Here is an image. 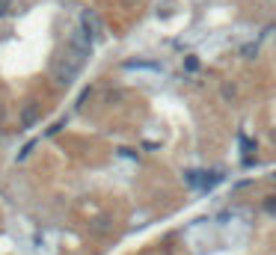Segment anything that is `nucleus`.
I'll return each mask as SVG.
<instances>
[{
  "label": "nucleus",
  "instance_id": "nucleus-4",
  "mask_svg": "<svg viewBox=\"0 0 276 255\" xmlns=\"http://www.w3.org/2000/svg\"><path fill=\"white\" fill-rule=\"evenodd\" d=\"M184 68H187L190 74H193V71H199V60H196V56H184Z\"/></svg>",
  "mask_w": 276,
  "mask_h": 255
},
{
  "label": "nucleus",
  "instance_id": "nucleus-6",
  "mask_svg": "<svg viewBox=\"0 0 276 255\" xmlns=\"http://www.w3.org/2000/svg\"><path fill=\"white\" fill-rule=\"evenodd\" d=\"M6 6H9V0H0V15H6Z\"/></svg>",
  "mask_w": 276,
  "mask_h": 255
},
{
  "label": "nucleus",
  "instance_id": "nucleus-3",
  "mask_svg": "<svg viewBox=\"0 0 276 255\" xmlns=\"http://www.w3.org/2000/svg\"><path fill=\"white\" fill-rule=\"evenodd\" d=\"M125 68H128V71H134V68H146V71H160V66H157V63H125Z\"/></svg>",
  "mask_w": 276,
  "mask_h": 255
},
{
  "label": "nucleus",
  "instance_id": "nucleus-5",
  "mask_svg": "<svg viewBox=\"0 0 276 255\" xmlns=\"http://www.w3.org/2000/svg\"><path fill=\"white\" fill-rule=\"evenodd\" d=\"M33 119H36V107H27L24 110V125H33Z\"/></svg>",
  "mask_w": 276,
  "mask_h": 255
},
{
  "label": "nucleus",
  "instance_id": "nucleus-2",
  "mask_svg": "<svg viewBox=\"0 0 276 255\" xmlns=\"http://www.w3.org/2000/svg\"><path fill=\"white\" fill-rule=\"evenodd\" d=\"M84 30H87L89 36H98V33H101V21H98V15H95V12H84Z\"/></svg>",
  "mask_w": 276,
  "mask_h": 255
},
{
  "label": "nucleus",
  "instance_id": "nucleus-1",
  "mask_svg": "<svg viewBox=\"0 0 276 255\" xmlns=\"http://www.w3.org/2000/svg\"><path fill=\"white\" fill-rule=\"evenodd\" d=\"M187 181L193 190H211L217 181H223V175H217V172H187Z\"/></svg>",
  "mask_w": 276,
  "mask_h": 255
}]
</instances>
